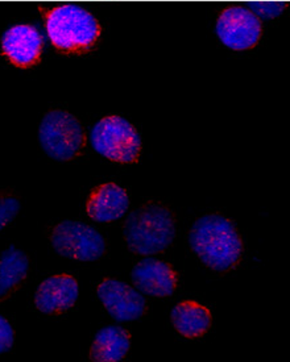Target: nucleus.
I'll return each mask as SVG.
<instances>
[{
	"label": "nucleus",
	"instance_id": "1",
	"mask_svg": "<svg viewBox=\"0 0 290 362\" xmlns=\"http://www.w3.org/2000/svg\"><path fill=\"white\" fill-rule=\"evenodd\" d=\"M50 44L64 54H83L102 35L97 16L81 4L57 3L40 11Z\"/></svg>",
	"mask_w": 290,
	"mask_h": 362
},
{
	"label": "nucleus",
	"instance_id": "2",
	"mask_svg": "<svg viewBox=\"0 0 290 362\" xmlns=\"http://www.w3.org/2000/svg\"><path fill=\"white\" fill-rule=\"evenodd\" d=\"M195 257L214 272L238 267L243 255L242 238L230 220L222 215H206L197 220L189 235Z\"/></svg>",
	"mask_w": 290,
	"mask_h": 362
},
{
	"label": "nucleus",
	"instance_id": "3",
	"mask_svg": "<svg viewBox=\"0 0 290 362\" xmlns=\"http://www.w3.org/2000/svg\"><path fill=\"white\" fill-rule=\"evenodd\" d=\"M175 229L172 207L165 202L149 199L128 216L123 238L131 252L148 256L169 248L173 244Z\"/></svg>",
	"mask_w": 290,
	"mask_h": 362
},
{
	"label": "nucleus",
	"instance_id": "4",
	"mask_svg": "<svg viewBox=\"0 0 290 362\" xmlns=\"http://www.w3.org/2000/svg\"><path fill=\"white\" fill-rule=\"evenodd\" d=\"M40 145L50 158L71 163L83 156L87 137L83 125L74 115L53 110L45 115L39 127Z\"/></svg>",
	"mask_w": 290,
	"mask_h": 362
},
{
	"label": "nucleus",
	"instance_id": "5",
	"mask_svg": "<svg viewBox=\"0 0 290 362\" xmlns=\"http://www.w3.org/2000/svg\"><path fill=\"white\" fill-rule=\"evenodd\" d=\"M93 148L112 163L129 165L140 160L143 141L135 127L117 115L100 119L91 131Z\"/></svg>",
	"mask_w": 290,
	"mask_h": 362
},
{
	"label": "nucleus",
	"instance_id": "6",
	"mask_svg": "<svg viewBox=\"0 0 290 362\" xmlns=\"http://www.w3.org/2000/svg\"><path fill=\"white\" fill-rule=\"evenodd\" d=\"M52 249L61 257L86 262L97 261L106 255L105 238L91 226L77 220H62L49 233Z\"/></svg>",
	"mask_w": 290,
	"mask_h": 362
},
{
	"label": "nucleus",
	"instance_id": "7",
	"mask_svg": "<svg viewBox=\"0 0 290 362\" xmlns=\"http://www.w3.org/2000/svg\"><path fill=\"white\" fill-rule=\"evenodd\" d=\"M215 32L224 47L244 52L256 48L262 36V23L256 12L248 6H226L219 12Z\"/></svg>",
	"mask_w": 290,
	"mask_h": 362
},
{
	"label": "nucleus",
	"instance_id": "8",
	"mask_svg": "<svg viewBox=\"0 0 290 362\" xmlns=\"http://www.w3.org/2000/svg\"><path fill=\"white\" fill-rule=\"evenodd\" d=\"M97 294L108 315L116 320H140L144 319L149 313V307L144 296L120 279H102L98 284Z\"/></svg>",
	"mask_w": 290,
	"mask_h": 362
},
{
	"label": "nucleus",
	"instance_id": "9",
	"mask_svg": "<svg viewBox=\"0 0 290 362\" xmlns=\"http://www.w3.org/2000/svg\"><path fill=\"white\" fill-rule=\"evenodd\" d=\"M1 56L12 66L19 69L39 65L44 49V40L39 32L30 24L20 23L7 29L1 36Z\"/></svg>",
	"mask_w": 290,
	"mask_h": 362
},
{
	"label": "nucleus",
	"instance_id": "10",
	"mask_svg": "<svg viewBox=\"0 0 290 362\" xmlns=\"http://www.w3.org/2000/svg\"><path fill=\"white\" fill-rule=\"evenodd\" d=\"M79 285L77 278L59 273L45 278L35 294V305L42 314L61 315L77 303Z\"/></svg>",
	"mask_w": 290,
	"mask_h": 362
},
{
	"label": "nucleus",
	"instance_id": "11",
	"mask_svg": "<svg viewBox=\"0 0 290 362\" xmlns=\"http://www.w3.org/2000/svg\"><path fill=\"white\" fill-rule=\"evenodd\" d=\"M129 206V195L114 182L102 183L94 187L87 197V215L99 223H107L122 218Z\"/></svg>",
	"mask_w": 290,
	"mask_h": 362
},
{
	"label": "nucleus",
	"instance_id": "12",
	"mask_svg": "<svg viewBox=\"0 0 290 362\" xmlns=\"http://www.w3.org/2000/svg\"><path fill=\"white\" fill-rule=\"evenodd\" d=\"M131 276L145 294L156 298L172 296L177 288V276L173 269L158 259H145L136 264Z\"/></svg>",
	"mask_w": 290,
	"mask_h": 362
},
{
	"label": "nucleus",
	"instance_id": "13",
	"mask_svg": "<svg viewBox=\"0 0 290 362\" xmlns=\"http://www.w3.org/2000/svg\"><path fill=\"white\" fill-rule=\"evenodd\" d=\"M172 323L175 331L186 339H199L211 328L213 316L206 305L195 300H184L174 307Z\"/></svg>",
	"mask_w": 290,
	"mask_h": 362
},
{
	"label": "nucleus",
	"instance_id": "14",
	"mask_svg": "<svg viewBox=\"0 0 290 362\" xmlns=\"http://www.w3.org/2000/svg\"><path fill=\"white\" fill-rule=\"evenodd\" d=\"M131 348V334L124 328L108 325L99 329L90 345L93 361L114 362L124 358Z\"/></svg>",
	"mask_w": 290,
	"mask_h": 362
},
{
	"label": "nucleus",
	"instance_id": "15",
	"mask_svg": "<svg viewBox=\"0 0 290 362\" xmlns=\"http://www.w3.org/2000/svg\"><path fill=\"white\" fill-rule=\"evenodd\" d=\"M30 262L20 249H6L0 256V300L12 296L28 276Z\"/></svg>",
	"mask_w": 290,
	"mask_h": 362
},
{
	"label": "nucleus",
	"instance_id": "16",
	"mask_svg": "<svg viewBox=\"0 0 290 362\" xmlns=\"http://www.w3.org/2000/svg\"><path fill=\"white\" fill-rule=\"evenodd\" d=\"M19 198L10 190H0V232L19 215Z\"/></svg>",
	"mask_w": 290,
	"mask_h": 362
},
{
	"label": "nucleus",
	"instance_id": "17",
	"mask_svg": "<svg viewBox=\"0 0 290 362\" xmlns=\"http://www.w3.org/2000/svg\"><path fill=\"white\" fill-rule=\"evenodd\" d=\"M15 344V332L10 320L0 315V354L8 352Z\"/></svg>",
	"mask_w": 290,
	"mask_h": 362
}]
</instances>
